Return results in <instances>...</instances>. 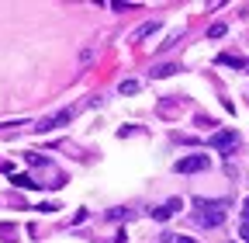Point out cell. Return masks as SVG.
Returning a JSON list of instances; mask_svg holds the SVG:
<instances>
[{"instance_id": "10", "label": "cell", "mask_w": 249, "mask_h": 243, "mask_svg": "<svg viewBox=\"0 0 249 243\" xmlns=\"http://www.w3.org/2000/svg\"><path fill=\"white\" fill-rule=\"evenodd\" d=\"M139 90V80H121L118 83V94H135Z\"/></svg>"}, {"instance_id": "9", "label": "cell", "mask_w": 249, "mask_h": 243, "mask_svg": "<svg viewBox=\"0 0 249 243\" xmlns=\"http://www.w3.org/2000/svg\"><path fill=\"white\" fill-rule=\"evenodd\" d=\"M11 181H14V184H18V188H38V181H31L28 174H14Z\"/></svg>"}, {"instance_id": "16", "label": "cell", "mask_w": 249, "mask_h": 243, "mask_svg": "<svg viewBox=\"0 0 249 243\" xmlns=\"http://www.w3.org/2000/svg\"><path fill=\"white\" fill-rule=\"evenodd\" d=\"M177 243H197L194 236H177Z\"/></svg>"}, {"instance_id": "6", "label": "cell", "mask_w": 249, "mask_h": 243, "mask_svg": "<svg viewBox=\"0 0 249 243\" xmlns=\"http://www.w3.org/2000/svg\"><path fill=\"white\" fill-rule=\"evenodd\" d=\"M177 70H180L177 63H163V66H156V70H152V77H156V80H160V77H173Z\"/></svg>"}, {"instance_id": "8", "label": "cell", "mask_w": 249, "mask_h": 243, "mask_svg": "<svg viewBox=\"0 0 249 243\" xmlns=\"http://www.w3.org/2000/svg\"><path fill=\"white\" fill-rule=\"evenodd\" d=\"M218 63H222V66H235V70H246V59H239V56H222Z\"/></svg>"}, {"instance_id": "2", "label": "cell", "mask_w": 249, "mask_h": 243, "mask_svg": "<svg viewBox=\"0 0 249 243\" xmlns=\"http://www.w3.org/2000/svg\"><path fill=\"white\" fill-rule=\"evenodd\" d=\"M208 167H211V160H208L204 153H187V157H180V160L173 163L177 174H201V170H208Z\"/></svg>"}, {"instance_id": "3", "label": "cell", "mask_w": 249, "mask_h": 243, "mask_svg": "<svg viewBox=\"0 0 249 243\" xmlns=\"http://www.w3.org/2000/svg\"><path fill=\"white\" fill-rule=\"evenodd\" d=\"M208 142H211L214 149H222V153H232V149L239 146V132H235V129H222V132H214Z\"/></svg>"}, {"instance_id": "14", "label": "cell", "mask_w": 249, "mask_h": 243, "mask_svg": "<svg viewBox=\"0 0 249 243\" xmlns=\"http://www.w3.org/2000/svg\"><path fill=\"white\" fill-rule=\"evenodd\" d=\"M239 236H242V243H249V223H242V226H239Z\"/></svg>"}, {"instance_id": "4", "label": "cell", "mask_w": 249, "mask_h": 243, "mask_svg": "<svg viewBox=\"0 0 249 243\" xmlns=\"http://www.w3.org/2000/svg\"><path fill=\"white\" fill-rule=\"evenodd\" d=\"M66 122H73V108H62L59 115H49V118H42L38 122V132H52V129H59V125H66Z\"/></svg>"}, {"instance_id": "7", "label": "cell", "mask_w": 249, "mask_h": 243, "mask_svg": "<svg viewBox=\"0 0 249 243\" xmlns=\"http://www.w3.org/2000/svg\"><path fill=\"white\" fill-rule=\"evenodd\" d=\"M152 32H160V21H145V24L139 28V32H135V39H149Z\"/></svg>"}, {"instance_id": "18", "label": "cell", "mask_w": 249, "mask_h": 243, "mask_svg": "<svg viewBox=\"0 0 249 243\" xmlns=\"http://www.w3.org/2000/svg\"><path fill=\"white\" fill-rule=\"evenodd\" d=\"M246 70H249V63H246Z\"/></svg>"}, {"instance_id": "17", "label": "cell", "mask_w": 249, "mask_h": 243, "mask_svg": "<svg viewBox=\"0 0 249 243\" xmlns=\"http://www.w3.org/2000/svg\"><path fill=\"white\" fill-rule=\"evenodd\" d=\"M163 243H170V236H166V240H163Z\"/></svg>"}, {"instance_id": "13", "label": "cell", "mask_w": 249, "mask_h": 243, "mask_svg": "<svg viewBox=\"0 0 249 243\" xmlns=\"http://www.w3.org/2000/svg\"><path fill=\"white\" fill-rule=\"evenodd\" d=\"M28 163H31V167H42V163H45V157H38V153H28Z\"/></svg>"}, {"instance_id": "11", "label": "cell", "mask_w": 249, "mask_h": 243, "mask_svg": "<svg viewBox=\"0 0 249 243\" xmlns=\"http://www.w3.org/2000/svg\"><path fill=\"white\" fill-rule=\"evenodd\" d=\"M222 35H225V24H222V21H214V24L208 28V39H222Z\"/></svg>"}, {"instance_id": "12", "label": "cell", "mask_w": 249, "mask_h": 243, "mask_svg": "<svg viewBox=\"0 0 249 243\" xmlns=\"http://www.w3.org/2000/svg\"><path fill=\"white\" fill-rule=\"evenodd\" d=\"M11 233H14V226H11V223H0V236H4V240H14Z\"/></svg>"}, {"instance_id": "1", "label": "cell", "mask_w": 249, "mask_h": 243, "mask_svg": "<svg viewBox=\"0 0 249 243\" xmlns=\"http://www.w3.org/2000/svg\"><path fill=\"white\" fill-rule=\"evenodd\" d=\"M194 219H197V226H204V229L222 226V223H225V202H204V198H201Z\"/></svg>"}, {"instance_id": "15", "label": "cell", "mask_w": 249, "mask_h": 243, "mask_svg": "<svg viewBox=\"0 0 249 243\" xmlns=\"http://www.w3.org/2000/svg\"><path fill=\"white\" fill-rule=\"evenodd\" d=\"M242 219H246V223H249V198H246V202H242Z\"/></svg>"}, {"instance_id": "5", "label": "cell", "mask_w": 249, "mask_h": 243, "mask_svg": "<svg viewBox=\"0 0 249 243\" xmlns=\"http://www.w3.org/2000/svg\"><path fill=\"white\" fill-rule=\"evenodd\" d=\"M180 205H183L180 198H170L166 205H156V208H152V219H156V223H166L170 216H177V212H180Z\"/></svg>"}]
</instances>
